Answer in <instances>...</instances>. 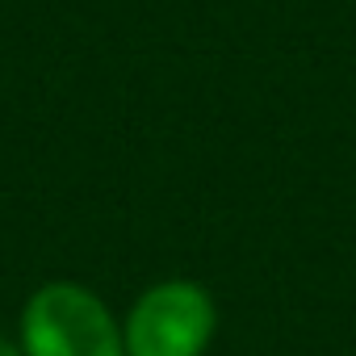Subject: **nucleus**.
<instances>
[{
	"instance_id": "f257e3e1",
	"label": "nucleus",
	"mask_w": 356,
	"mask_h": 356,
	"mask_svg": "<svg viewBox=\"0 0 356 356\" xmlns=\"http://www.w3.org/2000/svg\"><path fill=\"white\" fill-rule=\"evenodd\" d=\"M26 356H126V339L109 306L76 281L34 289L22 310Z\"/></svg>"
},
{
	"instance_id": "f03ea898",
	"label": "nucleus",
	"mask_w": 356,
	"mask_h": 356,
	"mask_svg": "<svg viewBox=\"0 0 356 356\" xmlns=\"http://www.w3.org/2000/svg\"><path fill=\"white\" fill-rule=\"evenodd\" d=\"M218 306L197 281H159L151 285L126 327V356H202L214 339Z\"/></svg>"
},
{
	"instance_id": "7ed1b4c3",
	"label": "nucleus",
	"mask_w": 356,
	"mask_h": 356,
	"mask_svg": "<svg viewBox=\"0 0 356 356\" xmlns=\"http://www.w3.org/2000/svg\"><path fill=\"white\" fill-rule=\"evenodd\" d=\"M0 356H26L17 343H9V339H0Z\"/></svg>"
}]
</instances>
